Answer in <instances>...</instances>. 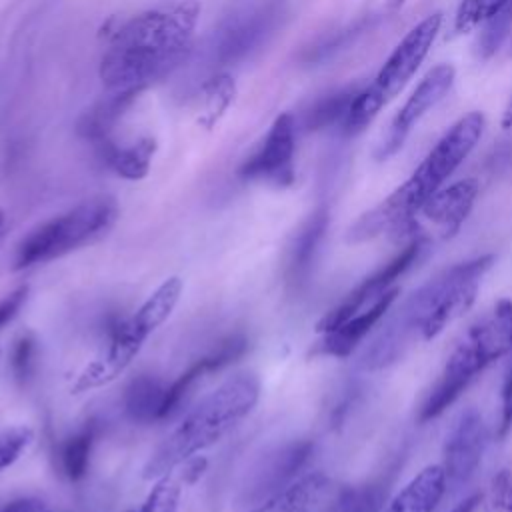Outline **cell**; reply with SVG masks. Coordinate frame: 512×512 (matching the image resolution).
Listing matches in <instances>:
<instances>
[{
  "label": "cell",
  "instance_id": "1",
  "mask_svg": "<svg viewBox=\"0 0 512 512\" xmlns=\"http://www.w3.org/2000/svg\"><path fill=\"white\" fill-rule=\"evenodd\" d=\"M200 12L198 0H166L118 26L98 66L106 92H142L184 64Z\"/></svg>",
  "mask_w": 512,
  "mask_h": 512
},
{
  "label": "cell",
  "instance_id": "2",
  "mask_svg": "<svg viewBox=\"0 0 512 512\" xmlns=\"http://www.w3.org/2000/svg\"><path fill=\"white\" fill-rule=\"evenodd\" d=\"M494 254L444 268L412 290L388 310L376 338L360 356L364 370H382L402 360L410 350L434 340L448 324L464 316L476 302L484 274L492 268Z\"/></svg>",
  "mask_w": 512,
  "mask_h": 512
},
{
  "label": "cell",
  "instance_id": "3",
  "mask_svg": "<svg viewBox=\"0 0 512 512\" xmlns=\"http://www.w3.org/2000/svg\"><path fill=\"white\" fill-rule=\"evenodd\" d=\"M484 124V114L478 110L460 116L394 192L348 226L344 240L348 244H362L382 234L406 238V232L422 204L446 184L454 170L476 148L484 132Z\"/></svg>",
  "mask_w": 512,
  "mask_h": 512
},
{
  "label": "cell",
  "instance_id": "4",
  "mask_svg": "<svg viewBox=\"0 0 512 512\" xmlns=\"http://www.w3.org/2000/svg\"><path fill=\"white\" fill-rule=\"evenodd\" d=\"M260 400V378L254 372H238L208 392L164 438L144 466L146 480L170 474L188 458L220 442L236 428Z\"/></svg>",
  "mask_w": 512,
  "mask_h": 512
},
{
  "label": "cell",
  "instance_id": "5",
  "mask_svg": "<svg viewBox=\"0 0 512 512\" xmlns=\"http://www.w3.org/2000/svg\"><path fill=\"white\" fill-rule=\"evenodd\" d=\"M512 352V300L500 298L476 318L448 354L436 382L418 410V422H430L450 408L464 390L496 360Z\"/></svg>",
  "mask_w": 512,
  "mask_h": 512
},
{
  "label": "cell",
  "instance_id": "6",
  "mask_svg": "<svg viewBox=\"0 0 512 512\" xmlns=\"http://www.w3.org/2000/svg\"><path fill=\"white\" fill-rule=\"evenodd\" d=\"M184 290L178 276L166 278L136 312L110 326V342L102 358L88 364L72 386V392L92 390L116 380L138 356L146 340L170 318Z\"/></svg>",
  "mask_w": 512,
  "mask_h": 512
},
{
  "label": "cell",
  "instance_id": "7",
  "mask_svg": "<svg viewBox=\"0 0 512 512\" xmlns=\"http://www.w3.org/2000/svg\"><path fill=\"white\" fill-rule=\"evenodd\" d=\"M118 218V204L110 196H96L38 224L16 246L12 268L26 270L62 258L102 238Z\"/></svg>",
  "mask_w": 512,
  "mask_h": 512
},
{
  "label": "cell",
  "instance_id": "8",
  "mask_svg": "<svg viewBox=\"0 0 512 512\" xmlns=\"http://www.w3.org/2000/svg\"><path fill=\"white\" fill-rule=\"evenodd\" d=\"M442 26V14L434 12L420 20L406 36L396 44L390 56L384 60L376 76L368 86H362L340 126L342 134L356 136L360 134L378 112L392 102L418 72L420 64L426 60L438 32Z\"/></svg>",
  "mask_w": 512,
  "mask_h": 512
},
{
  "label": "cell",
  "instance_id": "9",
  "mask_svg": "<svg viewBox=\"0 0 512 512\" xmlns=\"http://www.w3.org/2000/svg\"><path fill=\"white\" fill-rule=\"evenodd\" d=\"M286 16V0H244L212 34V62L220 68L246 60L278 30Z\"/></svg>",
  "mask_w": 512,
  "mask_h": 512
},
{
  "label": "cell",
  "instance_id": "10",
  "mask_svg": "<svg viewBox=\"0 0 512 512\" xmlns=\"http://www.w3.org/2000/svg\"><path fill=\"white\" fill-rule=\"evenodd\" d=\"M296 118L282 112L270 124L260 146L240 164L238 176L272 188H288L296 180Z\"/></svg>",
  "mask_w": 512,
  "mask_h": 512
},
{
  "label": "cell",
  "instance_id": "11",
  "mask_svg": "<svg viewBox=\"0 0 512 512\" xmlns=\"http://www.w3.org/2000/svg\"><path fill=\"white\" fill-rule=\"evenodd\" d=\"M430 248V240L422 236H412L408 238L406 246L396 252L386 264L376 268L370 276L362 278L334 308H330L318 322H316V332H326L340 322L348 320L350 316L358 314L364 310L368 304H372L376 298H380L386 290L394 286V282L408 272Z\"/></svg>",
  "mask_w": 512,
  "mask_h": 512
},
{
  "label": "cell",
  "instance_id": "12",
  "mask_svg": "<svg viewBox=\"0 0 512 512\" xmlns=\"http://www.w3.org/2000/svg\"><path fill=\"white\" fill-rule=\"evenodd\" d=\"M488 432L476 406L462 408L452 420L442 444V470L446 488L460 492L476 476L486 450Z\"/></svg>",
  "mask_w": 512,
  "mask_h": 512
},
{
  "label": "cell",
  "instance_id": "13",
  "mask_svg": "<svg viewBox=\"0 0 512 512\" xmlns=\"http://www.w3.org/2000/svg\"><path fill=\"white\" fill-rule=\"evenodd\" d=\"M312 454L314 442L310 440H292L264 454L246 476L238 498L240 504L250 510L288 488L298 480Z\"/></svg>",
  "mask_w": 512,
  "mask_h": 512
},
{
  "label": "cell",
  "instance_id": "14",
  "mask_svg": "<svg viewBox=\"0 0 512 512\" xmlns=\"http://www.w3.org/2000/svg\"><path fill=\"white\" fill-rule=\"evenodd\" d=\"M478 192L480 184L476 178H462L442 186L416 212L406 238L422 236L432 242V238L448 240L456 236L470 216Z\"/></svg>",
  "mask_w": 512,
  "mask_h": 512
},
{
  "label": "cell",
  "instance_id": "15",
  "mask_svg": "<svg viewBox=\"0 0 512 512\" xmlns=\"http://www.w3.org/2000/svg\"><path fill=\"white\" fill-rule=\"evenodd\" d=\"M456 78V70L452 64H436L434 68H430L422 80L416 84V88L412 90V94L408 96V100L402 104V108L396 112V116L392 118L386 134L382 136V140L376 146V160H388L392 158L402 144L406 142V138L410 136L412 128L438 104L444 100V96L450 92L452 84Z\"/></svg>",
  "mask_w": 512,
  "mask_h": 512
},
{
  "label": "cell",
  "instance_id": "16",
  "mask_svg": "<svg viewBox=\"0 0 512 512\" xmlns=\"http://www.w3.org/2000/svg\"><path fill=\"white\" fill-rule=\"evenodd\" d=\"M398 286L386 290L380 298L368 304L358 314L350 316L348 320L340 322L338 326L322 332V338L314 344L312 356H332V358H346L350 356L358 344L368 336V332L388 314L392 304L398 296Z\"/></svg>",
  "mask_w": 512,
  "mask_h": 512
},
{
  "label": "cell",
  "instance_id": "17",
  "mask_svg": "<svg viewBox=\"0 0 512 512\" xmlns=\"http://www.w3.org/2000/svg\"><path fill=\"white\" fill-rule=\"evenodd\" d=\"M248 350V338L244 334H232L228 338H224L212 352H208L206 356H202L200 360H196L186 372H182L170 386H166V396H164V404H162V414L160 418L170 416L180 404L182 400L190 394V390L210 372L222 370L228 364L236 362L238 358H242Z\"/></svg>",
  "mask_w": 512,
  "mask_h": 512
},
{
  "label": "cell",
  "instance_id": "18",
  "mask_svg": "<svg viewBox=\"0 0 512 512\" xmlns=\"http://www.w3.org/2000/svg\"><path fill=\"white\" fill-rule=\"evenodd\" d=\"M330 214L326 206L316 208L292 238L286 260V282L292 290H302L312 274L320 244L324 240Z\"/></svg>",
  "mask_w": 512,
  "mask_h": 512
},
{
  "label": "cell",
  "instance_id": "19",
  "mask_svg": "<svg viewBox=\"0 0 512 512\" xmlns=\"http://www.w3.org/2000/svg\"><path fill=\"white\" fill-rule=\"evenodd\" d=\"M446 492L448 488L442 466L428 464L390 500H386L382 512H436Z\"/></svg>",
  "mask_w": 512,
  "mask_h": 512
},
{
  "label": "cell",
  "instance_id": "20",
  "mask_svg": "<svg viewBox=\"0 0 512 512\" xmlns=\"http://www.w3.org/2000/svg\"><path fill=\"white\" fill-rule=\"evenodd\" d=\"M138 90H114L102 96L98 102H94L90 108H86L78 122H76V134L94 146L110 140L112 130L122 120L126 110L136 102Z\"/></svg>",
  "mask_w": 512,
  "mask_h": 512
},
{
  "label": "cell",
  "instance_id": "21",
  "mask_svg": "<svg viewBox=\"0 0 512 512\" xmlns=\"http://www.w3.org/2000/svg\"><path fill=\"white\" fill-rule=\"evenodd\" d=\"M330 490L332 480L324 472H308L248 512H314Z\"/></svg>",
  "mask_w": 512,
  "mask_h": 512
},
{
  "label": "cell",
  "instance_id": "22",
  "mask_svg": "<svg viewBox=\"0 0 512 512\" xmlns=\"http://www.w3.org/2000/svg\"><path fill=\"white\" fill-rule=\"evenodd\" d=\"M96 148L100 160L116 176L130 182H138L148 176L158 144L152 136H142L130 144H114L112 140H106Z\"/></svg>",
  "mask_w": 512,
  "mask_h": 512
},
{
  "label": "cell",
  "instance_id": "23",
  "mask_svg": "<svg viewBox=\"0 0 512 512\" xmlns=\"http://www.w3.org/2000/svg\"><path fill=\"white\" fill-rule=\"evenodd\" d=\"M164 396H166V386L162 384L160 378L152 374H138L126 386L122 396V406L126 416L132 422L148 424L152 420H160Z\"/></svg>",
  "mask_w": 512,
  "mask_h": 512
},
{
  "label": "cell",
  "instance_id": "24",
  "mask_svg": "<svg viewBox=\"0 0 512 512\" xmlns=\"http://www.w3.org/2000/svg\"><path fill=\"white\" fill-rule=\"evenodd\" d=\"M238 94L236 80L226 70H216L212 76L204 80L200 86V114L196 122L212 130L228 112V108L234 104Z\"/></svg>",
  "mask_w": 512,
  "mask_h": 512
},
{
  "label": "cell",
  "instance_id": "25",
  "mask_svg": "<svg viewBox=\"0 0 512 512\" xmlns=\"http://www.w3.org/2000/svg\"><path fill=\"white\" fill-rule=\"evenodd\" d=\"M96 436H98V422L88 420L74 434L62 440L58 448V462H60L62 474L70 482H80L86 476Z\"/></svg>",
  "mask_w": 512,
  "mask_h": 512
},
{
  "label": "cell",
  "instance_id": "26",
  "mask_svg": "<svg viewBox=\"0 0 512 512\" xmlns=\"http://www.w3.org/2000/svg\"><path fill=\"white\" fill-rule=\"evenodd\" d=\"M360 88L362 86H346V88L334 90V92L318 98L304 112V118H302L304 130L318 132V130L332 128V126H342Z\"/></svg>",
  "mask_w": 512,
  "mask_h": 512
},
{
  "label": "cell",
  "instance_id": "27",
  "mask_svg": "<svg viewBox=\"0 0 512 512\" xmlns=\"http://www.w3.org/2000/svg\"><path fill=\"white\" fill-rule=\"evenodd\" d=\"M390 478L382 476L362 486L342 488L324 512H382L388 496Z\"/></svg>",
  "mask_w": 512,
  "mask_h": 512
},
{
  "label": "cell",
  "instance_id": "28",
  "mask_svg": "<svg viewBox=\"0 0 512 512\" xmlns=\"http://www.w3.org/2000/svg\"><path fill=\"white\" fill-rule=\"evenodd\" d=\"M510 0H460L454 14V32L466 34L496 16Z\"/></svg>",
  "mask_w": 512,
  "mask_h": 512
},
{
  "label": "cell",
  "instance_id": "29",
  "mask_svg": "<svg viewBox=\"0 0 512 512\" xmlns=\"http://www.w3.org/2000/svg\"><path fill=\"white\" fill-rule=\"evenodd\" d=\"M510 26H512V0L496 16L484 22V30L478 38L480 58H490L500 48V44L510 32Z\"/></svg>",
  "mask_w": 512,
  "mask_h": 512
},
{
  "label": "cell",
  "instance_id": "30",
  "mask_svg": "<svg viewBox=\"0 0 512 512\" xmlns=\"http://www.w3.org/2000/svg\"><path fill=\"white\" fill-rule=\"evenodd\" d=\"M482 512H512V470H498L482 494Z\"/></svg>",
  "mask_w": 512,
  "mask_h": 512
},
{
  "label": "cell",
  "instance_id": "31",
  "mask_svg": "<svg viewBox=\"0 0 512 512\" xmlns=\"http://www.w3.org/2000/svg\"><path fill=\"white\" fill-rule=\"evenodd\" d=\"M10 366H12V374L14 380L20 386H26L36 370V340L30 332L22 334L12 348V358H10Z\"/></svg>",
  "mask_w": 512,
  "mask_h": 512
},
{
  "label": "cell",
  "instance_id": "32",
  "mask_svg": "<svg viewBox=\"0 0 512 512\" xmlns=\"http://www.w3.org/2000/svg\"><path fill=\"white\" fill-rule=\"evenodd\" d=\"M180 500V486L170 474L156 480L154 488L146 496L140 512H176Z\"/></svg>",
  "mask_w": 512,
  "mask_h": 512
},
{
  "label": "cell",
  "instance_id": "33",
  "mask_svg": "<svg viewBox=\"0 0 512 512\" xmlns=\"http://www.w3.org/2000/svg\"><path fill=\"white\" fill-rule=\"evenodd\" d=\"M34 434L26 426H16L0 436V472L10 468L30 446Z\"/></svg>",
  "mask_w": 512,
  "mask_h": 512
},
{
  "label": "cell",
  "instance_id": "34",
  "mask_svg": "<svg viewBox=\"0 0 512 512\" xmlns=\"http://www.w3.org/2000/svg\"><path fill=\"white\" fill-rule=\"evenodd\" d=\"M512 432V360L506 368L500 392V422L496 428V438L504 440Z\"/></svg>",
  "mask_w": 512,
  "mask_h": 512
},
{
  "label": "cell",
  "instance_id": "35",
  "mask_svg": "<svg viewBox=\"0 0 512 512\" xmlns=\"http://www.w3.org/2000/svg\"><path fill=\"white\" fill-rule=\"evenodd\" d=\"M28 292H30V286H28V284H22V286L14 288L8 296H4V298L0 300V330H2L6 324H10V322L18 316L20 308H22V306L26 304V300H28Z\"/></svg>",
  "mask_w": 512,
  "mask_h": 512
},
{
  "label": "cell",
  "instance_id": "36",
  "mask_svg": "<svg viewBox=\"0 0 512 512\" xmlns=\"http://www.w3.org/2000/svg\"><path fill=\"white\" fill-rule=\"evenodd\" d=\"M180 466H182V474H180V478H182L184 482L192 484V482H196V480L204 474V470H206L208 462H206V458H204V456H192V458H188L186 462H182Z\"/></svg>",
  "mask_w": 512,
  "mask_h": 512
},
{
  "label": "cell",
  "instance_id": "37",
  "mask_svg": "<svg viewBox=\"0 0 512 512\" xmlns=\"http://www.w3.org/2000/svg\"><path fill=\"white\" fill-rule=\"evenodd\" d=\"M0 512H44V502L38 498H18L0 506Z\"/></svg>",
  "mask_w": 512,
  "mask_h": 512
},
{
  "label": "cell",
  "instance_id": "38",
  "mask_svg": "<svg viewBox=\"0 0 512 512\" xmlns=\"http://www.w3.org/2000/svg\"><path fill=\"white\" fill-rule=\"evenodd\" d=\"M480 502H482V494H470L464 500H460L450 512H474Z\"/></svg>",
  "mask_w": 512,
  "mask_h": 512
},
{
  "label": "cell",
  "instance_id": "39",
  "mask_svg": "<svg viewBox=\"0 0 512 512\" xmlns=\"http://www.w3.org/2000/svg\"><path fill=\"white\" fill-rule=\"evenodd\" d=\"M378 10H384V12H390V10H398L404 0H370Z\"/></svg>",
  "mask_w": 512,
  "mask_h": 512
},
{
  "label": "cell",
  "instance_id": "40",
  "mask_svg": "<svg viewBox=\"0 0 512 512\" xmlns=\"http://www.w3.org/2000/svg\"><path fill=\"white\" fill-rule=\"evenodd\" d=\"M502 128L506 132H512V112H502V120H500Z\"/></svg>",
  "mask_w": 512,
  "mask_h": 512
},
{
  "label": "cell",
  "instance_id": "41",
  "mask_svg": "<svg viewBox=\"0 0 512 512\" xmlns=\"http://www.w3.org/2000/svg\"><path fill=\"white\" fill-rule=\"evenodd\" d=\"M4 230H6V214H4V210L0 208V240H2V236H4Z\"/></svg>",
  "mask_w": 512,
  "mask_h": 512
},
{
  "label": "cell",
  "instance_id": "42",
  "mask_svg": "<svg viewBox=\"0 0 512 512\" xmlns=\"http://www.w3.org/2000/svg\"><path fill=\"white\" fill-rule=\"evenodd\" d=\"M504 112H512V96H510V100H508V104H506Z\"/></svg>",
  "mask_w": 512,
  "mask_h": 512
},
{
  "label": "cell",
  "instance_id": "43",
  "mask_svg": "<svg viewBox=\"0 0 512 512\" xmlns=\"http://www.w3.org/2000/svg\"><path fill=\"white\" fill-rule=\"evenodd\" d=\"M44 512H50V510H44Z\"/></svg>",
  "mask_w": 512,
  "mask_h": 512
},
{
  "label": "cell",
  "instance_id": "44",
  "mask_svg": "<svg viewBox=\"0 0 512 512\" xmlns=\"http://www.w3.org/2000/svg\"><path fill=\"white\" fill-rule=\"evenodd\" d=\"M128 512H134V510H128Z\"/></svg>",
  "mask_w": 512,
  "mask_h": 512
}]
</instances>
